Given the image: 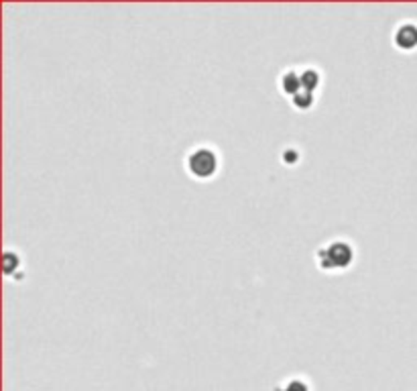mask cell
I'll return each mask as SVG.
<instances>
[{"mask_svg": "<svg viewBox=\"0 0 417 391\" xmlns=\"http://www.w3.org/2000/svg\"><path fill=\"white\" fill-rule=\"evenodd\" d=\"M355 261V249L348 241H330L322 249L318 250V265L324 271H340L352 265Z\"/></svg>", "mask_w": 417, "mask_h": 391, "instance_id": "6da1fadb", "label": "cell"}, {"mask_svg": "<svg viewBox=\"0 0 417 391\" xmlns=\"http://www.w3.org/2000/svg\"><path fill=\"white\" fill-rule=\"evenodd\" d=\"M187 172L198 180H210L218 172V155L210 147H198L187 155Z\"/></svg>", "mask_w": 417, "mask_h": 391, "instance_id": "7a4b0ae2", "label": "cell"}, {"mask_svg": "<svg viewBox=\"0 0 417 391\" xmlns=\"http://www.w3.org/2000/svg\"><path fill=\"white\" fill-rule=\"evenodd\" d=\"M393 41L395 45L403 51H409V49L417 48V25L416 23H401L397 29H395V35H393Z\"/></svg>", "mask_w": 417, "mask_h": 391, "instance_id": "3957f363", "label": "cell"}, {"mask_svg": "<svg viewBox=\"0 0 417 391\" xmlns=\"http://www.w3.org/2000/svg\"><path fill=\"white\" fill-rule=\"evenodd\" d=\"M279 84H281V90L287 96H291V98H294L299 90H304V88H301V78H299V74L294 72V70H287V72L281 76Z\"/></svg>", "mask_w": 417, "mask_h": 391, "instance_id": "277c9868", "label": "cell"}, {"mask_svg": "<svg viewBox=\"0 0 417 391\" xmlns=\"http://www.w3.org/2000/svg\"><path fill=\"white\" fill-rule=\"evenodd\" d=\"M299 78H301V88L308 90V92H313V90L320 86V72L313 70V67L304 70V72L299 74Z\"/></svg>", "mask_w": 417, "mask_h": 391, "instance_id": "5b68a950", "label": "cell"}, {"mask_svg": "<svg viewBox=\"0 0 417 391\" xmlns=\"http://www.w3.org/2000/svg\"><path fill=\"white\" fill-rule=\"evenodd\" d=\"M18 265H21V257L16 253H13V250H4L2 253V271L6 275H13Z\"/></svg>", "mask_w": 417, "mask_h": 391, "instance_id": "8992f818", "label": "cell"}, {"mask_svg": "<svg viewBox=\"0 0 417 391\" xmlns=\"http://www.w3.org/2000/svg\"><path fill=\"white\" fill-rule=\"evenodd\" d=\"M291 104H294L297 110H308L313 106V92H308V90H299L297 94L291 98Z\"/></svg>", "mask_w": 417, "mask_h": 391, "instance_id": "52a82bcc", "label": "cell"}, {"mask_svg": "<svg viewBox=\"0 0 417 391\" xmlns=\"http://www.w3.org/2000/svg\"><path fill=\"white\" fill-rule=\"evenodd\" d=\"M275 391H309V387L304 379H289L285 385L275 387Z\"/></svg>", "mask_w": 417, "mask_h": 391, "instance_id": "ba28073f", "label": "cell"}, {"mask_svg": "<svg viewBox=\"0 0 417 391\" xmlns=\"http://www.w3.org/2000/svg\"><path fill=\"white\" fill-rule=\"evenodd\" d=\"M297 151H295L294 147H287V149H285V153H283V161H285V163H287V165H291V163H295V161H297Z\"/></svg>", "mask_w": 417, "mask_h": 391, "instance_id": "9c48e42d", "label": "cell"}]
</instances>
